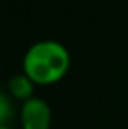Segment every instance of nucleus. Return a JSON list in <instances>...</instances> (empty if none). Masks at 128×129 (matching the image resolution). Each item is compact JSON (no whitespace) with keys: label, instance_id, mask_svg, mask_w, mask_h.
<instances>
[{"label":"nucleus","instance_id":"f03ea898","mask_svg":"<svg viewBox=\"0 0 128 129\" xmlns=\"http://www.w3.org/2000/svg\"><path fill=\"white\" fill-rule=\"evenodd\" d=\"M21 129H51L53 110L43 97H30L19 107Z\"/></svg>","mask_w":128,"mask_h":129},{"label":"nucleus","instance_id":"f257e3e1","mask_svg":"<svg viewBox=\"0 0 128 129\" xmlns=\"http://www.w3.org/2000/svg\"><path fill=\"white\" fill-rule=\"evenodd\" d=\"M72 68V54L64 43L57 39H40L26 49L21 71L36 86L60 82Z\"/></svg>","mask_w":128,"mask_h":129},{"label":"nucleus","instance_id":"39448f33","mask_svg":"<svg viewBox=\"0 0 128 129\" xmlns=\"http://www.w3.org/2000/svg\"><path fill=\"white\" fill-rule=\"evenodd\" d=\"M0 129H15L13 125H8V127H0Z\"/></svg>","mask_w":128,"mask_h":129},{"label":"nucleus","instance_id":"20e7f679","mask_svg":"<svg viewBox=\"0 0 128 129\" xmlns=\"http://www.w3.org/2000/svg\"><path fill=\"white\" fill-rule=\"evenodd\" d=\"M13 118H15V101L8 92L0 90V127L11 125Z\"/></svg>","mask_w":128,"mask_h":129},{"label":"nucleus","instance_id":"7ed1b4c3","mask_svg":"<svg viewBox=\"0 0 128 129\" xmlns=\"http://www.w3.org/2000/svg\"><path fill=\"white\" fill-rule=\"evenodd\" d=\"M34 88H36V84H34V82L23 73V71H21V73L10 77L6 92L11 95L13 101H17V103H25L26 99H30V97L36 95V94H34Z\"/></svg>","mask_w":128,"mask_h":129}]
</instances>
